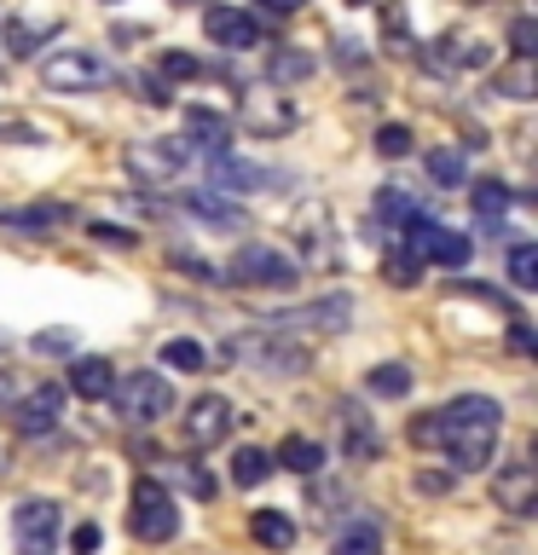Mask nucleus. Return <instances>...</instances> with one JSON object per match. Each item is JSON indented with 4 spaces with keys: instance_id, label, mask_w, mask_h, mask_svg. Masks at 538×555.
Segmentation results:
<instances>
[{
    "instance_id": "nucleus-1",
    "label": "nucleus",
    "mask_w": 538,
    "mask_h": 555,
    "mask_svg": "<svg viewBox=\"0 0 538 555\" xmlns=\"http://www.w3.org/2000/svg\"><path fill=\"white\" fill-rule=\"evenodd\" d=\"M411 440L423 451H440L458 468H492V451L503 440V405L486 393H458L451 405L417 416Z\"/></svg>"
},
{
    "instance_id": "nucleus-2",
    "label": "nucleus",
    "mask_w": 538,
    "mask_h": 555,
    "mask_svg": "<svg viewBox=\"0 0 538 555\" xmlns=\"http://www.w3.org/2000/svg\"><path fill=\"white\" fill-rule=\"evenodd\" d=\"M111 405H116V416L128 428H151V423H163V416L174 411V382L163 371H128L111 388Z\"/></svg>"
},
{
    "instance_id": "nucleus-3",
    "label": "nucleus",
    "mask_w": 538,
    "mask_h": 555,
    "mask_svg": "<svg viewBox=\"0 0 538 555\" xmlns=\"http://www.w3.org/2000/svg\"><path fill=\"white\" fill-rule=\"evenodd\" d=\"M128 527L133 538H145V544H168L174 532H180V509H174V492L163 480L139 475L133 492H128Z\"/></svg>"
},
{
    "instance_id": "nucleus-4",
    "label": "nucleus",
    "mask_w": 538,
    "mask_h": 555,
    "mask_svg": "<svg viewBox=\"0 0 538 555\" xmlns=\"http://www.w3.org/2000/svg\"><path fill=\"white\" fill-rule=\"evenodd\" d=\"M295 278H302V267H295L290 255L267 249V243H243V249L232 255V267L220 272V284H243V289H295Z\"/></svg>"
},
{
    "instance_id": "nucleus-5",
    "label": "nucleus",
    "mask_w": 538,
    "mask_h": 555,
    "mask_svg": "<svg viewBox=\"0 0 538 555\" xmlns=\"http://www.w3.org/2000/svg\"><path fill=\"white\" fill-rule=\"evenodd\" d=\"M41 81L52 87V93H99V87L116 81V69L104 64L99 52H87V47H64V52H52V59L41 64Z\"/></svg>"
},
{
    "instance_id": "nucleus-6",
    "label": "nucleus",
    "mask_w": 538,
    "mask_h": 555,
    "mask_svg": "<svg viewBox=\"0 0 538 555\" xmlns=\"http://www.w3.org/2000/svg\"><path fill=\"white\" fill-rule=\"evenodd\" d=\"M238 116H243V128L260 133V139H284V133H295V121H302V104L290 93H278V87H249L238 104Z\"/></svg>"
},
{
    "instance_id": "nucleus-7",
    "label": "nucleus",
    "mask_w": 538,
    "mask_h": 555,
    "mask_svg": "<svg viewBox=\"0 0 538 555\" xmlns=\"http://www.w3.org/2000/svg\"><path fill=\"white\" fill-rule=\"evenodd\" d=\"M399 232H406V249H417L423 260H434V267H463L469 260V237L451 232V225H440L434 215H423V208H417Z\"/></svg>"
},
{
    "instance_id": "nucleus-8",
    "label": "nucleus",
    "mask_w": 538,
    "mask_h": 555,
    "mask_svg": "<svg viewBox=\"0 0 538 555\" xmlns=\"http://www.w3.org/2000/svg\"><path fill=\"white\" fill-rule=\"evenodd\" d=\"M12 538H17V555H59V503L24 498L12 509Z\"/></svg>"
},
{
    "instance_id": "nucleus-9",
    "label": "nucleus",
    "mask_w": 538,
    "mask_h": 555,
    "mask_svg": "<svg viewBox=\"0 0 538 555\" xmlns=\"http://www.w3.org/2000/svg\"><path fill=\"white\" fill-rule=\"evenodd\" d=\"M232 359L249 364V371H272V376L307 371V347H302V341H278V330H260V336L232 341Z\"/></svg>"
},
{
    "instance_id": "nucleus-10",
    "label": "nucleus",
    "mask_w": 538,
    "mask_h": 555,
    "mask_svg": "<svg viewBox=\"0 0 538 555\" xmlns=\"http://www.w3.org/2000/svg\"><path fill=\"white\" fill-rule=\"evenodd\" d=\"M492 503L510 515H538V468L527 457L492 468Z\"/></svg>"
},
{
    "instance_id": "nucleus-11",
    "label": "nucleus",
    "mask_w": 538,
    "mask_h": 555,
    "mask_svg": "<svg viewBox=\"0 0 538 555\" xmlns=\"http://www.w3.org/2000/svg\"><path fill=\"white\" fill-rule=\"evenodd\" d=\"M121 168H128L133 180H145V185H168L174 173L185 168V145L180 139H174V145L168 139H151V145H133L128 156H121Z\"/></svg>"
},
{
    "instance_id": "nucleus-12",
    "label": "nucleus",
    "mask_w": 538,
    "mask_h": 555,
    "mask_svg": "<svg viewBox=\"0 0 538 555\" xmlns=\"http://www.w3.org/2000/svg\"><path fill=\"white\" fill-rule=\"evenodd\" d=\"M232 423H238V411L226 405L220 393H203V399H191V411H185V446H197V451L220 446L226 434H232Z\"/></svg>"
},
{
    "instance_id": "nucleus-13",
    "label": "nucleus",
    "mask_w": 538,
    "mask_h": 555,
    "mask_svg": "<svg viewBox=\"0 0 538 555\" xmlns=\"http://www.w3.org/2000/svg\"><path fill=\"white\" fill-rule=\"evenodd\" d=\"M59 416H64V388H59V382H35V388L17 399V434H24V440L52 434V428H59Z\"/></svg>"
},
{
    "instance_id": "nucleus-14",
    "label": "nucleus",
    "mask_w": 538,
    "mask_h": 555,
    "mask_svg": "<svg viewBox=\"0 0 538 555\" xmlns=\"http://www.w3.org/2000/svg\"><path fill=\"white\" fill-rule=\"evenodd\" d=\"M354 324V301L347 295H324V301H312L302 312H284V319H267V330H324V336H336V330Z\"/></svg>"
},
{
    "instance_id": "nucleus-15",
    "label": "nucleus",
    "mask_w": 538,
    "mask_h": 555,
    "mask_svg": "<svg viewBox=\"0 0 538 555\" xmlns=\"http://www.w3.org/2000/svg\"><path fill=\"white\" fill-rule=\"evenodd\" d=\"M203 35L215 47H226V52H249L260 41V24L249 12H238V7H208L203 12Z\"/></svg>"
},
{
    "instance_id": "nucleus-16",
    "label": "nucleus",
    "mask_w": 538,
    "mask_h": 555,
    "mask_svg": "<svg viewBox=\"0 0 538 555\" xmlns=\"http://www.w3.org/2000/svg\"><path fill=\"white\" fill-rule=\"evenodd\" d=\"M295 237H302V249H307V267H336V232H330V208L324 203L302 208Z\"/></svg>"
},
{
    "instance_id": "nucleus-17",
    "label": "nucleus",
    "mask_w": 538,
    "mask_h": 555,
    "mask_svg": "<svg viewBox=\"0 0 538 555\" xmlns=\"http://www.w3.org/2000/svg\"><path fill=\"white\" fill-rule=\"evenodd\" d=\"M434 47H440V52H423L434 76H451V69H481L486 59H492L481 35H440V41H434Z\"/></svg>"
},
{
    "instance_id": "nucleus-18",
    "label": "nucleus",
    "mask_w": 538,
    "mask_h": 555,
    "mask_svg": "<svg viewBox=\"0 0 538 555\" xmlns=\"http://www.w3.org/2000/svg\"><path fill=\"white\" fill-rule=\"evenodd\" d=\"M76 220V208L69 203H29V208H0V225H12V232H29V237H47L59 232V225Z\"/></svg>"
},
{
    "instance_id": "nucleus-19",
    "label": "nucleus",
    "mask_w": 538,
    "mask_h": 555,
    "mask_svg": "<svg viewBox=\"0 0 538 555\" xmlns=\"http://www.w3.org/2000/svg\"><path fill=\"white\" fill-rule=\"evenodd\" d=\"M208 180L226 185V191H260L272 173L260 163H243V156H232V151H208Z\"/></svg>"
},
{
    "instance_id": "nucleus-20",
    "label": "nucleus",
    "mask_w": 538,
    "mask_h": 555,
    "mask_svg": "<svg viewBox=\"0 0 538 555\" xmlns=\"http://www.w3.org/2000/svg\"><path fill=\"white\" fill-rule=\"evenodd\" d=\"M185 139L203 151H232V121L220 111H208V104H191L185 111Z\"/></svg>"
},
{
    "instance_id": "nucleus-21",
    "label": "nucleus",
    "mask_w": 538,
    "mask_h": 555,
    "mask_svg": "<svg viewBox=\"0 0 538 555\" xmlns=\"http://www.w3.org/2000/svg\"><path fill=\"white\" fill-rule=\"evenodd\" d=\"M69 388H76V399H111V388H116V364L99 359V353L76 359V364H69Z\"/></svg>"
},
{
    "instance_id": "nucleus-22",
    "label": "nucleus",
    "mask_w": 538,
    "mask_h": 555,
    "mask_svg": "<svg viewBox=\"0 0 538 555\" xmlns=\"http://www.w3.org/2000/svg\"><path fill=\"white\" fill-rule=\"evenodd\" d=\"M272 463H284L290 475L312 480V475H319V468H324V446H319V440H307V434H290V440L272 451Z\"/></svg>"
},
{
    "instance_id": "nucleus-23",
    "label": "nucleus",
    "mask_w": 538,
    "mask_h": 555,
    "mask_svg": "<svg viewBox=\"0 0 538 555\" xmlns=\"http://www.w3.org/2000/svg\"><path fill=\"white\" fill-rule=\"evenodd\" d=\"M249 532H255V544H267V550H278V555L295 544V520H290L284 509H255Z\"/></svg>"
},
{
    "instance_id": "nucleus-24",
    "label": "nucleus",
    "mask_w": 538,
    "mask_h": 555,
    "mask_svg": "<svg viewBox=\"0 0 538 555\" xmlns=\"http://www.w3.org/2000/svg\"><path fill=\"white\" fill-rule=\"evenodd\" d=\"M267 475H272V451L267 446H243L232 457V486H243V492H255Z\"/></svg>"
},
{
    "instance_id": "nucleus-25",
    "label": "nucleus",
    "mask_w": 538,
    "mask_h": 555,
    "mask_svg": "<svg viewBox=\"0 0 538 555\" xmlns=\"http://www.w3.org/2000/svg\"><path fill=\"white\" fill-rule=\"evenodd\" d=\"M382 278H388L394 289H411V284H423V255L399 243V249H388V255H382Z\"/></svg>"
},
{
    "instance_id": "nucleus-26",
    "label": "nucleus",
    "mask_w": 538,
    "mask_h": 555,
    "mask_svg": "<svg viewBox=\"0 0 538 555\" xmlns=\"http://www.w3.org/2000/svg\"><path fill=\"white\" fill-rule=\"evenodd\" d=\"M510 203H515V191L503 185V180H481L475 185V220L481 225H498L503 215H510Z\"/></svg>"
},
{
    "instance_id": "nucleus-27",
    "label": "nucleus",
    "mask_w": 538,
    "mask_h": 555,
    "mask_svg": "<svg viewBox=\"0 0 538 555\" xmlns=\"http://www.w3.org/2000/svg\"><path fill=\"white\" fill-rule=\"evenodd\" d=\"M342 451H347L354 463H371V457H376V428L364 423L359 411H347V416H342Z\"/></svg>"
},
{
    "instance_id": "nucleus-28",
    "label": "nucleus",
    "mask_w": 538,
    "mask_h": 555,
    "mask_svg": "<svg viewBox=\"0 0 538 555\" xmlns=\"http://www.w3.org/2000/svg\"><path fill=\"white\" fill-rule=\"evenodd\" d=\"M185 208H191V215H197V220L232 225V232L243 225V208H238V203H226V197H215V191H191V197H185Z\"/></svg>"
},
{
    "instance_id": "nucleus-29",
    "label": "nucleus",
    "mask_w": 538,
    "mask_h": 555,
    "mask_svg": "<svg viewBox=\"0 0 538 555\" xmlns=\"http://www.w3.org/2000/svg\"><path fill=\"white\" fill-rule=\"evenodd\" d=\"M336 555H382L376 520H354V527H342L336 532Z\"/></svg>"
},
{
    "instance_id": "nucleus-30",
    "label": "nucleus",
    "mask_w": 538,
    "mask_h": 555,
    "mask_svg": "<svg viewBox=\"0 0 538 555\" xmlns=\"http://www.w3.org/2000/svg\"><path fill=\"white\" fill-rule=\"evenodd\" d=\"M59 29V17H41V24H29V17H12L7 24V47L12 52H29V47H41V35Z\"/></svg>"
},
{
    "instance_id": "nucleus-31",
    "label": "nucleus",
    "mask_w": 538,
    "mask_h": 555,
    "mask_svg": "<svg viewBox=\"0 0 538 555\" xmlns=\"http://www.w3.org/2000/svg\"><path fill=\"white\" fill-rule=\"evenodd\" d=\"M428 180L434 185H463V151H451V145H440V151H428Z\"/></svg>"
},
{
    "instance_id": "nucleus-32",
    "label": "nucleus",
    "mask_w": 538,
    "mask_h": 555,
    "mask_svg": "<svg viewBox=\"0 0 538 555\" xmlns=\"http://www.w3.org/2000/svg\"><path fill=\"white\" fill-rule=\"evenodd\" d=\"M510 284L515 289H538V249L533 243H515L510 249Z\"/></svg>"
},
{
    "instance_id": "nucleus-33",
    "label": "nucleus",
    "mask_w": 538,
    "mask_h": 555,
    "mask_svg": "<svg viewBox=\"0 0 538 555\" xmlns=\"http://www.w3.org/2000/svg\"><path fill=\"white\" fill-rule=\"evenodd\" d=\"M272 81H307L312 76V59L307 52H295V47H284V52H272Z\"/></svg>"
},
{
    "instance_id": "nucleus-34",
    "label": "nucleus",
    "mask_w": 538,
    "mask_h": 555,
    "mask_svg": "<svg viewBox=\"0 0 538 555\" xmlns=\"http://www.w3.org/2000/svg\"><path fill=\"white\" fill-rule=\"evenodd\" d=\"M163 364H174V371H203V364H208V353H203L197 341L174 336V341H163Z\"/></svg>"
},
{
    "instance_id": "nucleus-35",
    "label": "nucleus",
    "mask_w": 538,
    "mask_h": 555,
    "mask_svg": "<svg viewBox=\"0 0 538 555\" xmlns=\"http://www.w3.org/2000/svg\"><path fill=\"white\" fill-rule=\"evenodd\" d=\"M371 393H382V399L411 393V371H406V364H376V371H371Z\"/></svg>"
},
{
    "instance_id": "nucleus-36",
    "label": "nucleus",
    "mask_w": 538,
    "mask_h": 555,
    "mask_svg": "<svg viewBox=\"0 0 538 555\" xmlns=\"http://www.w3.org/2000/svg\"><path fill=\"white\" fill-rule=\"evenodd\" d=\"M376 215H382V220H399V225H406V220L417 215V197H411V191H394V185H388V191L376 197Z\"/></svg>"
},
{
    "instance_id": "nucleus-37",
    "label": "nucleus",
    "mask_w": 538,
    "mask_h": 555,
    "mask_svg": "<svg viewBox=\"0 0 538 555\" xmlns=\"http://www.w3.org/2000/svg\"><path fill=\"white\" fill-rule=\"evenodd\" d=\"M382 35H388V52H411V29H406V12L399 7H382Z\"/></svg>"
},
{
    "instance_id": "nucleus-38",
    "label": "nucleus",
    "mask_w": 538,
    "mask_h": 555,
    "mask_svg": "<svg viewBox=\"0 0 538 555\" xmlns=\"http://www.w3.org/2000/svg\"><path fill=\"white\" fill-rule=\"evenodd\" d=\"M527 64H533V59H515V69H503V76H498V87H503L510 99H533V76H527Z\"/></svg>"
},
{
    "instance_id": "nucleus-39",
    "label": "nucleus",
    "mask_w": 538,
    "mask_h": 555,
    "mask_svg": "<svg viewBox=\"0 0 538 555\" xmlns=\"http://www.w3.org/2000/svg\"><path fill=\"white\" fill-rule=\"evenodd\" d=\"M376 151L382 156H406L411 151V128H406V121H388V128L376 133Z\"/></svg>"
},
{
    "instance_id": "nucleus-40",
    "label": "nucleus",
    "mask_w": 538,
    "mask_h": 555,
    "mask_svg": "<svg viewBox=\"0 0 538 555\" xmlns=\"http://www.w3.org/2000/svg\"><path fill=\"white\" fill-rule=\"evenodd\" d=\"M510 47H515V59H533V52H538V24H533V17H515V24H510Z\"/></svg>"
},
{
    "instance_id": "nucleus-41",
    "label": "nucleus",
    "mask_w": 538,
    "mask_h": 555,
    "mask_svg": "<svg viewBox=\"0 0 538 555\" xmlns=\"http://www.w3.org/2000/svg\"><path fill=\"white\" fill-rule=\"evenodd\" d=\"M163 76H174V81H191V76H203V64L191 59V52H163Z\"/></svg>"
},
{
    "instance_id": "nucleus-42",
    "label": "nucleus",
    "mask_w": 538,
    "mask_h": 555,
    "mask_svg": "<svg viewBox=\"0 0 538 555\" xmlns=\"http://www.w3.org/2000/svg\"><path fill=\"white\" fill-rule=\"evenodd\" d=\"M168 267H180V272H191L197 284H220V272L208 267V260H197V255H168Z\"/></svg>"
},
{
    "instance_id": "nucleus-43",
    "label": "nucleus",
    "mask_w": 538,
    "mask_h": 555,
    "mask_svg": "<svg viewBox=\"0 0 538 555\" xmlns=\"http://www.w3.org/2000/svg\"><path fill=\"white\" fill-rule=\"evenodd\" d=\"M87 232H93L99 243H121V249H133V243H139V232H128V225H111V220L87 225Z\"/></svg>"
},
{
    "instance_id": "nucleus-44",
    "label": "nucleus",
    "mask_w": 538,
    "mask_h": 555,
    "mask_svg": "<svg viewBox=\"0 0 538 555\" xmlns=\"http://www.w3.org/2000/svg\"><path fill=\"white\" fill-rule=\"evenodd\" d=\"M180 480H185V486H191V492H197V498H215V480H208L197 463H180Z\"/></svg>"
},
{
    "instance_id": "nucleus-45",
    "label": "nucleus",
    "mask_w": 538,
    "mask_h": 555,
    "mask_svg": "<svg viewBox=\"0 0 538 555\" xmlns=\"http://www.w3.org/2000/svg\"><path fill=\"white\" fill-rule=\"evenodd\" d=\"M69 550H76V555H93V550H99V527H93V520L69 532Z\"/></svg>"
},
{
    "instance_id": "nucleus-46",
    "label": "nucleus",
    "mask_w": 538,
    "mask_h": 555,
    "mask_svg": "<svg viewBox=\"0 0 538 555\" xmlns=\"http://www.w3.org/2000/svg\"><path fill=\"white\" fill-rule=\"evenodd\" d=\"M35 347H41V353H64V347H69V330H47V336H35Z\"/></svg>"
},
{
    "instance_id": "nucleus-47",
    "label": "nucleus",
    "mask_w": 538,
    "mask_h": 555,
    "mask_svg": "<svg viewBox=\"0 0 538 555\" xmlns=\"http://www.w3.org/2000/svg\"><path fill=\"white\" fill-rule=\"evenodd\" d=\"M260 7H267V12H302L307 0H260Z\"/></svg>"
},
{
    "instance_id": "nucleus-48",
    "label": "nucleus",
    "mask_w": 538,
    "mask_h": 555,
    "mask_svg": "<svg viewBox=\"0 0 538 555\" xmlns=\"http://www.w3.org/2000/svg\"><path fill=\"white\" fill-rule=\"evenodd\" d=\"M347 7H371V0H347Z\"/></svg>"
},
{
    "instance_id": "nucleus-49",
    "label": "nucleus",
    "mask_w": 538,
    "mask_h": 555,
    "mask_svg": "<svg viewBox=\"0 0 538 555\" xmlns=\"http://www.w3.org/2000/svg\"><path fill=\"white\" fill-rule=\"evenodd\" d=\"M174 7H197V0H174Z\"/></svg>"
}]
</instances>
